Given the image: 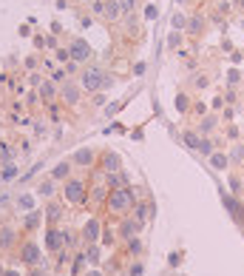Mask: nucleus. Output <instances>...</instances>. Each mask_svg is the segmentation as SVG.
<instances>
[{
	"label": "nucleus",
	"instance_id": "nucleus-41",
	"mask_svg": "<svg viewBox=\"0 0 244 276\" xmlns=\"http://www.w3.org/2000/svg\"><path fill=\"white\" fill-rule=\"evenodd\" d=\"M238 9H244V0H238Z\"/></svg>",
	"mask_w": 244,
	"mask_h": 276
},
{
	"label": "nucleus",
	"instance_id": "nucleus-25",
	"mask_svg": "<svg viewBox=\"0 0 244 276\" xmlns=\"http://www.w3.org/2000/svg\"><path fill=\"white\" fill-rule=\"evenodd\" d=\"M82 253H86V259L91 262V265H96V262L102 259V253H100V248H96V242H94V245H88V248L82 250Z\"/></svg>",
	"mask_w": 244,
	"mask_h": 276
},
{
	"label": "nucleus",
	"instance_id": "nucleus-19",
	"mask_svg": "<svg viewBox=\"0 0 244 276\" xmlns=\"http://www.w3.org/2000/svg\"><path fill=\"white\" fill-rule=\"evenodd\" d=\"M196 151H199L202 157H210V154L216 151V143H213L210 137H204V134H202V140H199V148H196Z\"/></svg>",
	"mask_w": 244,
	"mask_h": 276
},
{
	"label": "nucleus",
	"instance_id": "nucleus-38",
	"mask_svg": "<svg viewBox=\"0 0 244 276\" xmlns=\"http://www.w3.org/2000/svg\"><path fill=\"white\" fill-rule=\"evenodd\" d=\"M86 276H105V273H102V270H96V267H91V270H88Z\"/></svg>",
	"mask_w": 244,
	"mask_h": 276
},
{
	"label": "nucleus",
	"instance_id": "nucleus-35",
	"mask_svg": "<svg viewBox=\"0 0 244 276\" xmlns=\"http://www.w3.org/2000/svg\"><path fill=\"white\" fill-rule=\"evenodd\" d=\"M128 276H142V262H134V265L128 267Z\"/></svg>",
	"mask_w": 244,
	"mask_h": 276
},
{
	"label": "nucleus",
	"instance_id": "nucleus-29",
	"mask_svg": "<svg viewBox=\"0 0 244 276\" xmlns=\"http://www.w3.org/2000/svg\"><path fill=\"white\" fill-rule=\"evenodd\" d=\"M182 35L184 32H170V35H168V46H170V49H179V46H182Z\"/></svg>",
	"mask_w": 244,
	"mask_h": 276
},
{
	"label": "nucleus",
	"instance_id": "nucleus-7",
	"mask_svg": "<svg viewBox=\"0 0 244 276\" xmlns=\"http://www.w3.org/2000/svg\"><path fill=\"white\" fill-rule=\"evenodd\" d=\"M80 236H82V242H86V245H94V242H100V236H102V225H100V219H94V216H91V219L82 225Z\"/></svg>",
	"mask_w": 244,
	"mask_h": 276
},
{
	"label": "nucleus",
	"instance_id": "nucleus-30",
	"mask_svg": "<svg viewBox=\"0 0 244 276\" xmlns=\"http://www.w3.org/2000/svg\"><path fill=\"white\" fill-rule=\"evenodd\" d=\"M176 108H179V111H182V114H184V111L190 108V100L184 97V94H179V97H176Z\"/></svg>",
	"mask_w": 244,
	"mask_h": 276
},
{
	"label": "nucleus",
	"instance_id": "nucleus-13",
	"mask_svg": "<svg viewBox=\"0 0 244 276\" xmlns=\"http://www.w3.org/2000/svg\"><path fill=\"white\" fill-rule=\"evenodd\" d=\"M204 23H208V18H202V15H193V18H188V26H184V35H202L204 32Z\"/></svg>",
	"mask_w": 244,
	"mask_h": 276
},
{
	"label": "nucleus",
	"instance_id": "nucleus-9",
	"mask_svg": "<svg viewBox=\"0 0 244 276\" xmlns=\"http://www.w3.org/2000/svg\"><path fill=\"white\" fill-rule=\"evenodd\" d=\"M68 54H71V60L74 63H86L88 57H91V46L86 43V40H71V46H68Z\"/></svg>",
	"mask_w": 244,
	"mask_h": 276
},
{
	"label": "nucleus",
	"instance_id": "nucleus-6",
	"mask_svg": "<svg viewBox=\"0 0 244 276\" xmlns=\"http://www.w3.org/2000/svg\"><path fill=\"white\" fill-rule=\"evenodd\" d=\"M46 248L48 250H66V231L62 228H57V225H52L48 231H46Z\"/></svg>",
	"mask_w": 244,
	"mask_h": 276
},
{
	"label": "nucleus",
	"instance_id": "nucleus-3",
	"mask_svg": "<svg viewBox=\"0 0 244 276\" xmlns=\"http://www.w3.org/2000/svg\"><path fill=\"white\" fill-rule=\"evenodd\" d=\"M62 196H66V202H71V205L86 202V196H88L86 182H82V179H77V177H68L66 182H62Z\"/></svg>",
	"mask_w": 244,
	"mask_h": 276
},
{
	"label": "nucleus",
	"instance_id": "nucleus-22",
	"mask_svg": "<svg viewBox=\"0 0 244 276\" xmlns=\"http://www.w3.org/2000/svg\"><path fill=\"white\" fill-rule=\"evenodd\" d=\"M170 26H174V32H184V26H188V15H184V12H174Z\"/></svg>",
	"mask_w": 244,
	"mask_h": 276
},
{
	"label": "nucleus",
	"instance_id": "nucleus-27",
	"mask_svg": "<svg viewBox=\"0 0 244 276\" xmlns=\"http://www.w3.org/2000/svg\"><path fill=\"white\" fill-rule=\"evenodd\" d=\"M54 182H57V179H46L43 185L37 188V194H40V196H52L54 191H57V185H54Z\"/></svg>",
	"mask_w": 244,
	"mask_h": 276
},
{
	"label": "nucleus",
	"instance_id": "nucleus-28",
	"mask_svg": "<svg viewBox=\"0 0 244 276\" xmlns=\"http://www.w3.org/2000/svg\"><path fill=\"white\" fill-rule=\"evenodd\" d=\"M125 245H128V253H131V256H140V253H142V242H140V236L128 239Z\"/></svg>",
	"mask_w": 244,
	"mask_h": 276
},
{
	"label": "nucleus",
	"instance_id": "nucleus-2",
	"mask_svg": "<svg viewBox=\"0 0 244 276\" xmlns=\"http://www.w3.org/2000/svg\"><path fill=\"white\" fill-rule=\"evenodd\" d=\"M105 205H108V211L116 216H125L134 211V205H136V194H134V188H114L111 194H108V199H105Z\"/></svg>",
	"mask_w": 244,
	"mask_h": 276
},
{
	"label": "nucleus",
	"instance_id": "nucleus-14",
	"mask_svg": "<svg viewBox=\"0 0 244 276\" xmlns=\"http://www.w3.org/2000/svg\"><path fill=\"white\" fill-rule=\"evenodd\" d=\"M216 128H218V114H204V117L199 120V128H196V131L208 137V134L216 131Z\"/></svg>",
	"mask_w": 244,
	"mask_h": 276
},
{
	"label": "nucleus",
	"instance_id": "nucleus-24",
	"mask_svg": "<svg viewBox=\"0 0 244 276\" xmlns=\"http://www.w3.org/2000/svg\"><path fill=\"white\" fill-rule=\"evenodd\" d=\"M120 15H122V9H120V0H108V3H105V18L116 20Z\"/></svg>",
	"mask_w": 244,
	"mask_h": 276
},
{
	"label": "nucleus",
	"instance_id": "nucleus-4",
	"mask_svg": "<svg viewBox=\"0 0 244 276\" xmlns=\"http://www.w3.org/2000/svg\"><path fill=\"white\" fill-rule=\"evenodd\" d=\"M60 100L66 103V106H77L80 100H82V86L80 83H62L60 86Z\"/></svg>",
	"mask_w": 244,
	"mask_h": 276
},
{
	"label": "nucleus",
	"instance_id": "nucleus-23",
	"mask_svg": "<svg viewBox=\"0 0 244 276\" xmlns=\"http://www.w3.org/2000/svg\"><path fill=\"white\" fill-rule=\"evenodd\" d=\"M244 162V145L236 143L233 148H230V165H242Z\"/></svg>",
	"mask_w": 244,
	"mask_h": 276
},
{
	"label": "nucleus",
	"instance_id": "nucleus-1",
	"mask_svg": "<svg viewBox=\"0 0 244 276\" xmlns=\"http://www.w3.org/2000/svg\"><path fill=\"white\" fill-rule=\"evenodd\" d=\"M80 86H82L86 94H96V91H102V89H111L114 77H108L100 66H86L82 74H80Z\"/></svg>",
	"mask_w": 244,
	"mask_h": 276
},
{
	"label": "nucleus",
	"instance_id": "nucleus-36",
	"mask_svg": "<svg viewBox=\"0 0 244 276\" xmlns=\"http://www.w3.org/2000/svg\"><path fill=\"white\" fill-rule=\"evenodd\" d=\"M37 219H40L37 214H28V216H26V225H28V228H34V225H37Z\"/></svg>",
	"mask_w": 244,
	"mask_h": 276
},
{
	"label": "nucleus",
	"instance_id": "nucleus-37",
	"mask_svg": "<svg viewBox=\"0 0 244 276\" xmlns=\"http://www.w3.org/2000/svg\"><path fill=\"white\" fill-rule=\"evenodd\" d=\"M77 66H80V63H74V60H71L68 66H66V74H77Z\"/></svg>",
	"mask_w": 244,
	"mask_h": 276
},
{
	"label": "nucleus",
	"instance_id": "nucleus-20",
	"mask_svg": "<svg viewBox=\"0 0 244 276\" xmlns=\"http://www.w3.org/2000/svg\"><path fill=\"white\" fill-rule=\"evenodd\" d=\"M46 216H48V222H52V225H57V222L62 219V205L52 202L48 208H46Z\"/></svg>",
	"mask_w": 244,
	"mask_h": 276
},
{
	"label": "nucleus",
	"instance_id": "nucleus-10",
	"mask_svg": "<svg viewBox=\"0 0 244 276\" xmlns=\"http://www.w3.org/2000/svg\"><path fill=\"white\" fill-rule=\"evenodd\" d=\"M94 157H96L94 148H80V151H74L71 162H74L77 168H91V165H94Z\"/></svg>",
	"mask_w": 244,
	"mask_h": 276
},
{
	"label": "nucleus",
	"instance_id": "nucleus-15",
	"mask_svg": "<svg viewBox=\"0 0 244 276\" xmlns=\"http://www.w3.org/2000/svg\"><path fill=\"white\" fill-rule=\"evenodd\" d=\"M136 219H140L142 225L148 222V216H154V202H136L134 205V211H131Z\"/></svg>",
	"mask_w": 244,
	"mask_h": 276
},
{
	"label": "nucleus",
	"instance_id": "nucleus-12",
	"mask_svg": "<svg viewBox=\"0 0 244 276\" xmlns=\"http://www.w3.org/2000/svg\"><path fill=\"white\" fill-rule=\"evenodd\" d=\"M208 162H210V168H213V171H227V168H230V154L213 151V154L208 157Z\"/></svg>",
	"mask_w": 244,
	"mask_h": 276
},
{
	"label": "nucleus",
	"instance_id": "nucleus-16",
	"mask_svg": "<svg viewBox=\"0 0 244 276\" xmlns=\"http://www.w3.org/2000/svg\"><path fill=\"white\" fill-rule=\"evenodd\" d=\"M71 168H74V162H57V165L52 168V179H62V182H66Z\"/></svg>",
	"mask_w": 244,
	"mask_h": 276
},
{
	"label": "nucleus",
	"instance_id": "nucleus-31",
	"mask_svg": "<svg viewBox=\"0 0 244 276\" xmlns=\"http://www.w3.org/2000/svg\"><path fill=\"white\" fill-rule=\"evenodd\" d=\"M230 191L236 196H242V177H230Z\"/></svg>",
	"mask_w": 244,
	"mask_h": 276
},
{
	"label": "nucleus",
	"instance_id": "nucleus-11",
	"mask_svg": "<svg viewBox=\"0 0 244 276\" xmlns=\"http://www.w3.org/2000/svg\"><path fill=\"white\" fill-rule=\"evenodd\" d=\"M100 165H102L105 174H114V171H122V157L116 151H105L102 160H100Z\"/></svg>",
	"mask_w": 244,
	"mask_h": 276
},
{
	"label": "nucleus",
	"instance_id": "nucleus-32",
	"mask_svg": "<svg viewBox=\"0 0 244 276\" xmlns=\"http://www.w3.org/2000/svg\"><path fill=\"white\" fill-rule=\"evenodd\" d=\"M145 18H148V20H156L159 18V9L154 6V3H148V6H145Z\"/></svg>",
	"mask_w": 244,
	"mask_h": 276
},
{
	"label": "nucleus",
	"instance_id": "nucleus-8",
	"mask_svg": "<svg viewBox=\"0 0 244 276\" xmlns=\"http://www.w3.org/2000/svg\"><path fill=\"white\" fill-rule=\"evenodd\" d=\"M140 231H142V222L136 219V216H125L120 222V239H134V236H140Z\"/></svg>",
	"mask_w": 244,
	"mask_h": 276
},
{
	"label": "nucleus",
	"instance_id": "nucleus-39",
	"mask_svg": "<svg viewBox=\"0 0 244 276\" xmlns=\"http://www.w3.org/2000/svg\"><path fill=\"white\" fill-rule=\"evenodd\" d=\"M0 276H20V273H18V270H12V267H9V270H3V273H0Z\"/></svg>",
	"mask_w": 244,
	"mask_h": 276
},
{
	"label": "nucleus",
	"instance_id": "nucleus-18",
	"mask_svg": "<svg viewBox=\"0 0 244 276\" xmlns=\"http://www.w3.org/2000/svg\"><path fill=\"white\" fill-rule=\"evenodd\" d=\"M12 245H14V228H9V225H6V228L0 231V248L9 250Z\"/></svg>",
	"mask_w": 244,
	"mask_h": 276
},
{
	"label": "nucleus",
	"instance_id": "nucleus-26",
	"mask_svg": "<svg viewBox=\"0 0 244 276\" xmlns=\"http://www.w3.org/2000/svg\"><path fill=\"white\" fill-rule=\"evenodd\" d=\"M18 205H20V211H32L34 208V194H20Z\"/></svg>",
	"mask_w": 244,
	"mask_h": 276
},
{
	"label": "nucleus",
	"instance_id": "nucleus-40",
	"mask_svg": "<svg viewBox=\"0 0 244 276\" xmlns=\"http://www.w3.org/2000/svg\"><path fill=\"white\" fill-rule=\"evenodd\" d=\"M176 3H179V6H184V3H190V0H176Z\"/></svg>",
	"mask_w": 244,
	"mask_h": 276
},
{
	"label": "nucleus",
	"instance_id": "nucleus-17",
	"mask_svg": "<svg viewBox=\"0 0 244 276\" xmlns=\"http://www.w3.org/2000/svg\"><path fill=\"white\" fill-rule=\"evenodd\" d=\"M57 94H60V89H57L52 80H43V83H40V100H46V103H48V100H54Z\"/></svg>",
	"mask_w": 244,
	"mask_h": 276
},
{
	"label": "nucleus",
	"instance_id": "nucleus-34",
	"mask_svg": "<svg viewBox=\"0 0 244 276\" xmlns=\"http://www.w3.org/2000/svg\"><path fill=\"white\" fill-rule=\"evenodd\" d=\"M120 9L122 12H134L136 9V0H120Z\"/></svg>",
	"mask_w": 244,
	"mask_h": 276
},
{
	"label": "nucleus",
	"instance_id": "nucleus-33",
	"mask_svg": "<svg viewBox=\"0 0 244 276\" xmlns=\"http://www.w3.org/2000/svg\"><path fill=\"white\" fill-rule=\"evenodd\" d=\"M238 80H242V74H238V69H230V72H227V83H230V86H236Z\"/></svg>",
	"mask_w": 244,
	"mask_h": 276
},
{
	"label": "nucleus",
	"instance_id": "nucleus-21",
	"mask_svg": "<svg viewBox=\"0 0 244 276\" xmlns=\"http://www.w3.org/2000/svg\"><path fill=\"white\" fill-rule=\"evenodd\" d=\"M199 140H202L199 131H184V134H182V143L188 145V148H193V151L199 148Z\"/></svg>",
	"mask_w": 244,
	"mask_h": 276
},
{
	"label": "nucleus",
	"instance_id": "nucleus-5",
	"mask_svg": "<svg viewBox=\"0 0 244 276\" xmlns=\"http://www.w3.org/2000/svg\"><path fill=\"white\" fill-rule=\"evenodd\" d=\"M40 259H43V250H40V245H34V242H23V248H20V262L28 267L40 265Z\"/></svg>",
	"mask_w": 244,
	"mask_h": 276
}]
</instances>
